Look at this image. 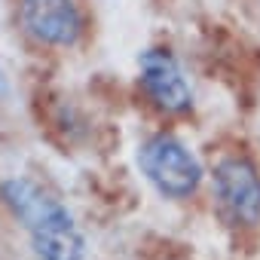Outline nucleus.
Listing matches in <instances>:
<instances>
[{
    "label": "nucleus",
    "mask_w": 260,
    "mask_h": 260,
    "mask_svg": "<svg viewBox=\"0 0 260 260\" xmlns=\"http://www.w3.org/2000/svg\"><path fill=\"white\" fill-rule=\"evenodd\" d=\"M0 199L22 223L37 260H86V236L74 214L31 178H10L0 184Z\"/></svg>",
    "instance_id": "nucleus-1"
},
{
    "label": "nucleus",
    "mask_w": 260,
    "mask_h": 260,
    "mask_svg": "<svg viewBox=\"0 0 260 260\" xmlns=\"http://www.w3.org/2000/svg\"><path fill=\"white\" fill-rule=\"evenodd\" d=\"M138 169L166 199L193 196L205 178L199 156L172 132H159L138 147Z\"/></svg>",
    "instance_id": "nucleus-2"
},
{
    "label": "nucleus",
    "mask_w": 260,
    "mask_h": 260,
    "mask_svg": "<svg viewBox=\"0 0 260 260\" xmlns=\"http://www.w3.org/2000/svg\"><path fill=\"white\" fill-rule=\"evenodd\" d=\"M214 193L239 223L260 220V172L245 156H223L214 166Z\"/></svg>",
    "instance_id": "nucleus-3"
},
{
    "label": "nucleus",
    "mask_w": 260,
    "mask_h": 260,
    "mask_svg": "<svg viewBox=\"0 0 260 260\" xmlns=\"http://www.w3.org/2000/svg\"><path fill=\"white\" fill-rule=\"evenodd\" d=\"M138 71H141V86L153 98L156 107H162L169 113L190 110V104H193L190 83H187L178 58L169 49H159V46L144 49L138 55Z\"/></svg>",
    "instance_id": "nucleus-4"
},
{
    "label": "nucleus",
    "mask_w": 260,
    "mask_h": 260,
    "mask_svg": "<svg viewBox=\"0 0 260 260\" xmlns=\"http://www.w3.org/2000/svg\"><path fill=\"white\" fill-rule=\"evenodd\" d=\"M19 16L25 31L46 46H74L83 34V16L74 0H22Z\"/></svg>",
    "instance_id": "nucleus-5"
}]
</instances>
